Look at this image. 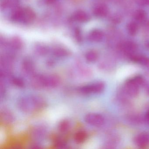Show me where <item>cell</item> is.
<instances>
[{
    "mask_svg": "<svg viewBox=\"0 0 149 149\" xmlns=\"http://www.w3.org/2000/svg\"><path fill=\"white\" fill-rule=\"evenodd\" d=\"M35 19V13L32 8L29 7L22 8L20 22L26 25H29L33 23Z\"/></svg>",
    "mask_w": 149,
    "mask_h": 149,
    "instance_id": "8992f818",
    "label": "cell"
},
{
    "mask_svg": "<svg viewBox=\"0 0 149 149\" xmlns=\"http://www.w3.org/2000/svg\"><path fill=\"white\" fill-rule=\"evenodd\" d=\"M53 54L56 57L63 58L68 56L69 55V52L68 50L63 48L58 47L54 49Z\"/></svg>",
    "mask_w": 149,
    "mask_h": 149,
    "instance_id": "2e32d148",
    "label": "cell"
},
{
    "mask_svg": "<svg viewBox=\"0 0 149 149\" xmlns=\"http://www.w3.org/2000/svg\"><path fill=\"white\" fill-rule=\"evenodd\" d=\"M60 82V78L55 75H37L34 77L31 83L35 88H54Z\"/></svg>",
    "mask_w": 149,
    "mask_h": 149,
    "instance_id": "7a4b0ae2",
    "label": "cell"
},
{
    "mask_svg": "<svg viewBox=\"0 0 149 149\" xmlns=\"http://www.w3.org/2000/svg\"><path fill=\"white\" fill-rule=\"evenodd\" d=\"M146 92L149 95V84L146 86Z\"/></svg>",
    "mask_w": 149,
    "mask_h": 149,
    "instance_id": "d4e9b609",
    "label": "cell"
},
{
    "mask_svg": "<svg viewBox=\"0 0 149 149\" xmlns=\"http://www.w3.org/2000/svg\"><path fill=\"white\" fill-rule=\"evenodd\" d=\"M130 58L132 61L144 67L149 68V58L148 57L133 54L130 56Z\"/></svg>",
    "mask_w": 149,
    "mask_h": 149,
    "instance_id": "30bf717a",
    "label": "cell"
},
{
    "mask_svg": "<svg viewBox=\"0 0 149 149\" xmlns=\"http://www.w3.org/2000/svg\"><path fill=\"white\" fill-rule=\"evenodd\" d=\"M11 47L15 49H20L22 47V42L19 40L17 39H13L11 42Z\"/></svg>",
    "mask_w": 149,
    "mask_h": 149,
    "instance_id": "44dd1931",
    "label": "cell"
},
{
    "mask_svg": "<svg viewBox=\"0 0 149 149\" xmlns=\"http://www.w3.org/2000/svg\"><path fill=\"white\" fill-rule=\"evenodd\" d=\"M73 19L77 22L85 23L89 21L90 17L84 11L78 10L74 13Z\"/></svg>",
    "mask_w": 149,
    "mask_h": 149,
    "instance_id": "9c48e42d",
    "label": "cell"
},
{
    "mask_svg": "<svg viewBox=\"0 0 149 149\" xmlns=\"http://www.w3.org/2000/svg\"><path fill=\"white\" fill-rule=\"evenodd\" d=\"M127 29L128 33L130 34L132 36L135 35L137 32V25L134 22H131L128 24Z\"/></svg>",
    "mask_w": 149,
    "mask_h": 149,
    "instance_id": "d6986e66",
    "label": "cell"
},
{
    "mask_svg": "<svg viewBox=\"0 0 149 149\" xmlns=\"http://www.w3.org/2000/svg\"><path fill=\"white\" fill-rule=\"evenodd\" d=\"M22 68L26 73L32 74L35 72V64L30 59H27L24 60L22 63Z\"/></svg>",
    "mask_w": 149,
    "mask_h": 149,
    "instance_id": "8fae6325",
    "label": "cell"
},
{
    "mask_svg": "<svg viewBox=\"0 0 149 149\" xmlns=\"http://www.w3.org/2000/svg\"><path fill=\"white\" fill-rule=\"evenodd\" d=\"M145 118L147 122L149 123V110L146 113L145 116Z\"/></svg>",
    "mask_w": 149,
    "mask_h": 149,
    "instance_id": "cb8c5ba5",
    "label": "cell"
},
{
    "mask_svg": "<svg viewBox=\"0 0 149 149\" xmlns=\"http://www.w3.org/2000/svg\"><path fill=\"white\" fill-rule=\"evenodd\" d=\"M134 142L137 146L143 148L149 145V132H143L137 135L134 139Z\"/></svg>",
    "mask_w": 149,
    "mask_h": 149,
    "instance_id": "52a82bcc",
    "label": "cell"
},
{
    "mask_svg": "<svg viewBox=\"0 0 149 149\" xmlns=\"http://www.w3.org/2000/svg\"><path fill=\"white\" fill-rule=\"evenodd\" d=\"M70 124L68 120H63L60 122L58 125V129L61 132L65 133L68 132L70 129Z\"/></svg>",
    "mask_w": 149,
    "mask_h": 149,
    "instance_id": "e0dca14e",
    "label": "cell"
},
{
    "mask_svg": "<svg viewBox=\"0 0 149 149\" xmlns=\"http://www.w3.org/2000/svg\"><path fill=\"white\" fill-rule=\"evenodd\" d=\"M88 133L84 130L79 131L75 134L74 139L77 143L81 144L86 141L88 138Z\"/></svg>",
    "mask_w": 149,
    "mask_h": 149,
    "instance_id": "5bb4252c",
    "label": "cell"
},
{
    "mask_svg": "<svg viewBox=\"0 0 149 149\" xmlns=\"http://www.w3.org/2000/svg\"><path fill=\"white\" fill-rule=\"evenodd\" d=\"M146 17V13L143 10H137L135 13V18L138 21H142Z\"/></svg>",
    "mask_w": 149,
    "mask_h": 149,
    "instance_id": "ffe728a7",
    "label": "cell"
},
{
    "mask_svg": "<svg viewBox=\"0 0 149 149\" xmlns=\"http://www.w3.org/2000/svg\"><path fill=\"white\" fill-rule=\"evenodd\" d=\"M56 0H47V1L49 3H53Z\"/></svg>",
    "mask_w": 149,
    "mask_h": 149,
    "instance_id": "484cf974",
    "label": "cell"
},
{
    "mask_svg": "<svg viewBox=\"0 0 149 149\" xmlns=\"http://www.w3.org/2000/svg\"><path fill=\"white\" fill-rule=\"evenodd\" d=\"M85 58L86 61L88 62H95L98 59V53L95 50H89V51H88L85 54Z\"/></svg>",
    "mask_w": 149,
    "mask_h": 149,
    "instance_id": "9a60e30c",
    "label": "cell"
},
{
    "mask_svg": "<svg viewBox=\"0 0 149 149\" xmlns=\"http://www.w3.org/2000/svg\"><path fill=\"white\" fill-rule=\"evenodd\" d=\"M12 82L17 87H20V88L24 87V82L21 78L19 77H14L12 80Z\"/></svg>",
    "mask_w": 149,
    "mask_h": 149,
    "instance_id": "603a6c76",
    "label": "cell"
},
{
    "mask_svg": "<svg viewBox=\"0 0 149 149\" xmlns=\"http://www.w3.org/2000/svg\"><path fill=\"white\" fill-rule=\"evenodd\" d=\"M105 85L102 82H96L93 83L86 84L79 88V92L83 95L98 94L104 90Z\"/></svg>",
    "mask_w": 149,
    "mask_h": 149,
    "instance_id": "277c9868",
    "label": "cell"
},
{
    "mask_svg": "<svg viewBox=\"0 0 149 149\" xmlns=\"http://www.w3.org/2000/svg\"><path fill=\"white\" fill-rule=\"evenodd\" d=\"M103 37L102 32L99 29H94L90 32L88 35L89 40L94 42H98L102 40Z\"/></svg>",
    "mask_w": 149,
    "mask_h": 149,
    "instance_id": "7c38bea8",
    "label": "cell"
},
{
    "mask_svg": "<svg viewBox=\"0 0 149 149\" xmlns=\"http://www.w3.org/2000/svg\"><path fill=\"white\" fill-rule=\"evenodd\" d=\"M18 105L20 109L25 113H32L44 109L46 102L42 97L32 95L21 97L18 101Z\"/></svg>",
    "mask_w": 149,
    "mask_h": 149,
    "instance_id": "6da1fadb",
    "label": "cell"
},
{
    "mask_svg": "<svg viewBox=\"0 0 149 149\" xmlns=\"http://www.w3.org/2000/svg\"><path fill=\"white\" fill-rule=\"evenodd\" d=\"M120 49L126 54L130 56L134 54L133 53L136 50L137 46L135 43L131 42H126L122 44Z\"/></svg>",
    "mask_w": 149,
    "mask_h": 149,
    "instance_id": "ba28073f",
    "label": "cell"
},
{
    "mask_svg": "<svg viewBox=\"0 0 149 149\" xmlns=\"http://www.w3.org/2000/svg\"><path fill=\"white\" fill-rule=\"evenodd\" d=\"M1 118L5 123H10L13 120V116L9 111L4 110L1 112Z\"/></svg>",
    "mask_w": 149,
    "mask_h": 149,
    "instance_id": "ac0fdd59",
    "label": "cell"
},
{
    "mask_svg": "<svg viewBox=\"0 0 149 149\" xmlns=\"http://www.w3.org/2000/svg\"><path fill=\"white\" fill-rule=\"evenodd\" d=\"M144 84V81L142 77H134L126 81L125 84V91L130 97H135L139 93V87Z\"/></svg>",
    "mask_w": 149,
    "mask_h": 149,
    "instance_id": "3957f363",
    "label": "cell"
},
{
    "mask_svg": "<svg viewBox=\"0 0 149 149\" xmlns=\"http://www.w3.org/2000/svg\"><path fill=\"white\" fill-rule=\"evenodd\" d=\"M84 121L88 124L95 127H100L104 123L103 117L99 114L90 113L84 117Z\"/></svg>",
    "mask_w": 149,
    "mask_h": 149,
    "instance_id": "5b68a950",
    "label": "cell"
},
{
    "mask_svg": "<svg viewBox=\"0 0 149 149\" xmlns=\"http://www.w3.org/2000/svg\"><path fill=\"white\" fill-rule=\"evenodd\" d=\"M55 145L58 147H63L66 145V141L62 138L57 137L55 139Z\"/></svg>",
    "mask_w": 149,
    "mask_h": 149,
    "instance_id": "7402d4cb",
    "label": "cell"
},
{
    "mask_svg": "<svg viewBox=\"0 0 149 149\" xmlns=\"http://www.w3.org/2000/svg\"><path fill=\"white\" fill-rule=\"evenodd\" d=\"M108 9L104 5H101L95 8L94 10V15L97 17H102L105 16L108 13Z\"/></svg>",
    "mask_w": 149,
    "mask_h": 149,
    "instance_id": "4fadbf2b",
    "label": "cell"
}]
</instances>
